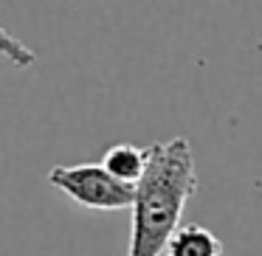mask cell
Listing matches in <instances>:
<instances>
[{"label": "cell", "mask_w": 262, "mask_h": 256, "mask_svg": "<svg viewBox=\"0 0 262 256\" xmlns=\"http://www.w3.org/2000/svg\"><path fill=\"white\" fill-rule=\"evenodd\" d=\"M198 189L192 144L183 135L147 147V169L133 186V220L127 256H164L181 228L186 203Z\"/></svg>", "instance_id": "cell-1"}, {"label": "cell", "mask_w": 262, "mask_h": 256, "mask_svg": "<svg viewBox=\"0 0 262 256\" xmlns=\"http://www.w3.org/2000/svg\"><path fill=\"white\" fill-rule=\"evenodd\" d=\"M48 183L71 197L76 205L91 211H121L133 203V186H124L102 169V164L54 166Z\"/></svg>", "instance_id": "cell-2"}, {"label": "cell", "mask_w": 262, "mask_h": 256, "mask_svg": "<svg viewBox=\"0 0 262 256\" xmlns=\"http://www.w3.org/2000/svg\"><path fill=\"white\" fill-rule=\"evenodd\" d=\"M164 256H223V242L209 228L189 222L181 225L166 242Z\"/></svg>", "instance_id": "cell-3"}, {"label": "cell", "mask_w": 262, "mask_h": 256, "mask_svg": "<svg viewBox=\"0 0 262 256\" xmlns=\"http://www.w3.org/2000/svg\"><path fill=\"white\" fill-rule=\"evenodd\" d=\"M102 169L124 186H136L147 169V149L133 144H113L102 155Z\"/></svg>", "instance_id": "cell-4"}, {"label": "cell", "mask_w": 262, "mask_h": 256, "mask_svg": "<svg viewBox=\"0 0 262 256\" xmlns=\"http://www.w3.org/2000/svg\"><path fill=\"white\" fill-rule=\"evenodd\" d=\"M0 57L9 59L14 68H31L37 62V54L23 40H17L9 29H3V26H0Z\"/></svg>", "instance_id": "cell-5"}]
</instances>
